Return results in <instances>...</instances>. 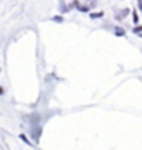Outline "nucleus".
Wrapping results in <instances>:
<instances>
[{"label": "nucleus", "mask_w": 142, "mask_h": 150, "mask_svg": "<svg viewBox=\"0 0 142 150\" xmlns=\"http://www.w3.org/2000/svg\"><path fill=\"white\" fill-rule=\"evenodd\" d=\"M2 94H4V88H2V86H0V96H2Z\"/></svg>", "instance_id": "9"}, {"label": "nucleus", "mask_w": 142, "mask_h": 150, "mask_svg": "<svg viewBox=\"0 0 142 150\" xmlns=\"http://www.w3.org/2000/svg\"><path fill=\"white\" fill-rule=\"evenodd\" d=\"M129 13H131V8H124V10H121V12H117V13H116V18L121 22V20H122V18H126Z\"/></svg>", "instance_id": "2"}, {"label": "nucleus", "mask_w": 142, "mask_h": 150, "mask_svg": "<svg viewBox=\"0 0 142 150\" xmlns=\"http://www.w3.org/2000/svg\"><path fill=\"white\" fill-rule=\"evenodd\" d=\"M20 139H22L23 142H25V144H27V145H30V147H33V142H30V139H28L27 135H25V134H20Z\"/></svg>", "instance_id": "8"}, {"label": "nucleus", "mask_w": 142, "mask_h": 150, "mask_svg": "<svg viewBox=\"0 0 142 150\" xmlns=\"http://www.w3.org/2000/svg\"><path fill=\"white\" fill-rule=\"evenodd\" d=\"M71 10H75V7H73V4H65V2H60V7H58V12L60 13H68V12H71Z\"/></svg>", "instance_id": "1"}, {"label": "nucleus", "mask_w": 142, "mask_h": 150, "mask_svg": "<svg viewBox=\"0 0 142 150\" xmlns=\"http://www.w3.org/2000/svg\"><path fill=\"white\" fill-rule=\"evenodd\" d=\"M131 15H132V22L136 23V25H139V13L136 10H131Z\"/></svg>", "instance_id": "7"}, {"label": "nucleus", "mask_w": 142, "mask_h": 150, "mask_svg": "<svg viewBox=\"0 0 142 150\" xmlns=\"http://www.w3.org/2000/svg\"><path fill=\"white\" fill-rule=\"evenodd\" d=\"M132 31H134L137 36H141V38H142V25H136V27L132 28Z\"/></svg>", "instance_id": "6"}, {"label": "nucleus", "mask_w": 142, "mask_h": 150, "mask_svg": "<svg viewBox=\"0 0 142 150\" xmlns=\"http://www.w3.org/2000/svg\"><path fill=\"white\" fill-rule=\"evenodd\" d=\"M141 10H142V8H141Z\"/></svg>", "instance_id": "10"}, {"label": "nucleus", "mask_w": 142, "mask_h": 150, "mask_svg": "<svg viewBox=\"0 0 142 150\" xmlns=\"http://www.w3.org/2000/svg\"><path fill=\"white\" fill-rule=\"evenodd\" d=\"M114 35L116 36H126V30L124 28H121V27H116L114 28Z\"/></svg>", "instance_id": "4"}, {"label": "nucleus", "mask_w": 142, "mask_h": 150, "mask_svg": "<svg viewBox=\"0 0 142 150\" xmlns=\"http://www.w3.org/2000/svg\"><path fill=\"white\" fill-rule=\"evenodd\" d=\"M51 22H55V23H65V17H63V15H55V17H51Z\"/></svg>", "instance_id": "5"}, {"label": "nucleus", "mask_w": 142, "mask_h": 150, "mask_svg": "<svg viewBox=\"0 0 142 150\" xmlns=\"http://www.w3.org/2000/svg\"><path fill=\"white\" fill-rule=\"evenodd\" d=\"M104 17V12L99 10V12H89V18L91 20H98V18H102Z\"/></svg>", "instance_id": "3"}]
</instances>
